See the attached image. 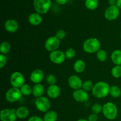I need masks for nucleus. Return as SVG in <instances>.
Returning a JSON list of instances; mask_svg holds the SVG:
<instances>
[{"mask_svg": "<svg viewBox=\"0 0 121 121\" xmlns=\"http://www.w3.org/2000/svg\"><path fill=\"white\" fill-rule=\"evenodd\" d=\"M99 5L98 0H85V6L90 10H95Z\"/></svg>", "mask_w": 121, "mask_h": 121, "instance_id": "b1692460", "label": "nucleus"}, {"mask_svg": "<svg viewBox=\"0 0 121 121\" xmlns=\"http://www.w3.org/2000/svg\"><path fill=\"white\" fill-rule=\"evenodd\" d=\"M20 89L22 96H28L32 95V93H33V87H31L27 84H24L23 86L20 87Z\"/></svg>", "mask_w": 121, "mask_h": 121, "instance_id": "393cba45", "label": "nucleus"}, {"mask_svg": "<svg viewBox=\"0 0 121 121\" xmlns=\"http://www.w3.org/2000/svg\"><path fill=\"white\" fill-rule=\"evenodd\" d=\"M60 45V40L56 37L51 36L46 40L44 43V47L47 51L49 52H54L59 48Z\"/></svg>", "mask_w": 121, "mask_h": 121, "instance_id": "6e6552de", "label": "nucleus"}, {"mask_svg": "<svg viewBox=\"0 0 121 121\" xmlns=\"http://www.w3.org/2000/svg\"><path fill=\"white\" fill-rule=\"evenodd\" d=\"M22 95L20 89L12 87L7 91L5 93V99L8 102L14 103L19 101L21 99Z\"/></svg>", "mask_w": 121, "mask_h": 121, "instance_id": "39448f33", "label": "nucleus"}, {"mask_svg": "<svg viewBox=\"0 0 121 121\" xmlns=\"http://www.w3.org/2000/svg\"><path fill=\"white\" fill-rule=\"evenodd\" d=\"M11 46L9 43H8V41H3L1 43V46H0L1 54H4V55L8 54L11 51Z\"/></svg>", "mask_w": 121, "mask_h": 121, "instance_id": "5701e85b", "label": "nucleus"}, {"mask_svg": "<svg viewBox=\"0 0 121 121\" xmlns=\"http://www.w3.org/2000/svg\"><path fill=\"white\" fill-rule=\"evenodd\" d=\"M94 84L92 82L91 80H86L85 82H83L82 85V89L84 91H86V92H89V91H92L93 90V87H94Z\"/></svg>", "mask_w": 121, "mask_h": 121, "instance_id": "c85d7f7f", "label": "nucleus"}, {"mask_svg": "<svg viewBox=\"0 0 121 121\" xmlns=\"http://www.w3.org/2000/svg\"><path fill=\"white\" fill-rule=\"evenodd\" d=\"M57 82L56 78L55 76L53 74H49L46 78V82L50 85H56Z\"/></svg>", "mask_w": 121, "mask_h": 121, "instance_id": "2f4dec72", "label": "nucleus"}, {"mask_svg": "<svg viewBox=\"0 0 121 121\" xmlns=\"http://www.w3.org/2000/svg\"><path fill=\"white\" fill-rule=\"evenodd\" d=\"M9 82L12 87L20 89L24 85L25 78L23 74L19 72H14L11 75Z\"/></svg>", "mask_w": 121, "mask_h": 121, "instance_id": "0eeeda50", "label": "nucleus"}, {"mask_svg": "<svg viewBox=\"0 0 121 121\" xmlns=\"http://www.w3.org/2000/svg\"><path fill=\"white\" fill-rule=\"evenodd\" d=\"M44 78V73L41 69H35L31 72L30 76L31 82L34 84L41 83Z\"/></svg>", "mask_w": 121, "mask_h": 121, "instance_id": "4468645a", "label": "nucleus"}, {"mask_svg": "<svg viewBox=\"0 0 121 121\" xmlns=\"http://www.w3.org/2000/svg\"><path fill=\"white\" fill-rule=\"evenodd\" d=\"M83 49L86 53L89 54L96 53L100 49V41L96 38H89L84 41Z\"/></svg>", "mask_w": 121, "mask_h": 121, "instance_id": "f03ea898", "label": "nucleus"}, {"mask_svg": "<svg viewBox=\"0 0 121 121\" xmlns=\"http://www.w3.org/2000/svg\"><path fill=\"white\" fill-rule=\"evenodd\" d=\"M57 113L55 111L51 110L45 113L43 119L44 121H57Z\"/></svg>", "mask_w": 121, "mask_h": 121, "instance_id": "4be33fe9", "label": "nucleus"}, {"mask_svg": "<svg viewBox=\"0 0 121 121\" xmlns=\"http://www.w3.org/2000/svg\"><path fill=\"white\" fill-rule=\"evenodd\" d=\"M86 69V63L85 61L81 59H78L73 65V69L75 72L78 73H81L85 70Z\"/></svg>", "mask_w": 121, "mask_h": 121, "instance_id": "412c9836", "label": "nucleus"}, {"mask_svg": "<svg viewBox=\"0 0 121 121\" xmlns=\"http://www.w3.org/2000/svg\"><path fill=\"white\" fill-rule=\"evenodd\" d=\"M116 6L118 7L119 9H121V0H117V4Z\"/></svg>", "mask_w": 121, "mask_h": 121, "instance_id": "58836bf2", "label": "nucleus"}, {"mask_svg": "<svg viewBox=\"0 0 121 121\" xmlns=\"http://www.w3.org/2000/svg\"><path fill=\"white\" fill-rule=\"evenodd\" d=\"M112 63L115 66H121V50L117 49L113 51L111 56Z\"/></svg>", "mask_w": 121, "mask_h": 121, "instance_id": "aec40b11", "label": "nucleus"}, {"mask_svg": "<svg viewBox=\"0 0 121 121\" xmlns=\"http://www.w3.org/2000/svg\"><path fill=\"white\" fill-rule=\"evenodd\" d=\"M102 113L106 119L114 120L118 116V108L114 103L109 102L103 105Z\"/></svg>", "mask_w": 121, "mask_h": 121, "instance_id": "7ed1b4c3", "label": "nucleus"}, {"mask_svg": "<svg viewBox=\"0 0 121 121\" xmlns=\"http://www.w3.org/2000/svg\"><path fill=\"white\" fill-rule=\"evenodd\" d=\"M77 121H88V120H87V119H80Z\"/></svg>", "mask_w": 121, "mask_h": 121, "instance_id": "ea45409f", "label": "nucleus"}, {"mask_svg": "<svg viewBox=\"0 0 121 121\" xmlns=\"http://www.w3.org/2000/svg\"><path fill=\"white\" fill-rule=\"evenodd\" d=\"M32 87H33L32 95L35 98H38L43 96L44 93V87L42 84H35Z\"/></svg>", "mask_w": 121, "mask_h": 121, "instance_id": "6ab92c4d", "label": "nucleus"}, {"mask_svg": "<svg viewBox=\"0 0 121 121\" xmlns=\"http://www.w3.org/2000/svg\"><path fill=\"white\" fill-rule=\"evenodd\" d=\"M55 1L58 4L61 5L66 4L67 2V0H55Z\"/></svg>", "mask_w": 121, "mask_h": 121, "instance_id": "e433bc0d", "label": "nucleus"}, {"mask_svg": "<svg viewBox=\"0 0 121 121\" xmlns=\"http://www.w3.org/2000/svg\"><path fill=\"white\" fill-rule=\"evenodd\" d=\"M92 111L93 113H95V114L97 115L102 113L103 105H100L98 103H96V104H93L92 106Z\"/></svg>", "mask_w": 121, "mask_h": 121, "instance_id": "c756f323", "label": "nucleus"}, {"mask_svg": "<svg viewBox=\"0 0 121 121\" xmlns=\"http://www.w3.org/2000/svg\"><path fill=\"white\" fill-rule=\"evenodd\" d=\"M27 121H44L43 119L38 116H33L30 117Z\"/></svg>", "mask_w": 121, "mask_h": 121, "instance_id": "c9c22d12", "label": "nucleus"}, {"mask_svg": "<svg viewBox=\"0 0 121 121\" xmlns=\"http://www.w3.org/2000/svg\"><path fill=\"white\" fill-rule=\"evenodd\" d=\"M52 5V0H33V7L35 12L41 15L47 13Z\"/></svg>", "mask_w": 121, "mask_h": 121, "instance_id": "20e7f679", "label": "nucleus"}, {"mask_svg": "<svg viewBox=\"0 0 121 121\" xmlns=\"http://www.w3.org/2000/svg\"><path fill=\"white\" fill-rule=\"evenodd\" d=\"M35 106L38 111L41 112L46 113L50 111L51 103L48 98L43 96L40 98H36L35 100Z\"/></svg>", "mask_w": 121, "mask_h": 121, "instance_id": "423d86ee", "label": "nucleus"}, {"mask_svg": "<svg viewBox=\"0 0 121 121\" xmlns=\"http://www.w3.org/2000/svg\"><path fill=\"white\" fill-rule=\"evenodd\" d=\"M28 21L29 23L32 26H37L41 24L43 21V18L41 14L35 12V13H33L30 14L28 18Z\"/></svg>", "mask_w": 121, "mask_h": 121, "instance_id": "f3484780", "label": "nucleus"}, {"mask_svg": "<svg viewBox=\"0 0 121 121\" xmlns=\"http://www.w3.org/2000/svg\"><path fill=\"white\" fill-rule=\"evenodd\" d=\"M66 59H72L74 58L76 56V51L73 48H69L65 52Z\"/></svg>", "mask_w": 121, "mask_h": 121, "instance_id": "7c9ffc66", "label": "nucleus"}, {"mask_svg": "<svg viewBox=\"0 0 121 121\" xmlns=\"http://www.w3.org/2000/svg\"><path fill=\"white\" fill-rule=\"evenodd\" d=\"M96 57L100 62H104L107 60L108 54L104 50L100 49L96 53Z\"/></svg>", "mask_w": 121, "mask_h": 121, "instance_id": "bb28decb", "label": "nucleus"}, {"mask_svg": "<svg viewBox=\"0 0 121 121\" xmlns=\"http://www.w3.org/2000/svg\"><path fill=\"white\" fill-rule=\"evenodd\" d=\"M16 109H4L0 113L1 121H16Z\"/></svg>", "mask_w": 121, "mask_h": 121, "instance_id": "9b49d317", "label": "nucleus"}, {"mask_svg": "<svg viewBox=\"0 0 121 121\" xmlns=\"http://www.w3.org/2000/svg\"><path fill=\"white\" fill-rule=\"evenodd\" d=\"M109 95L115 98H119L121 95V89L117 86H111L109 91Z\"/></svg>", "mask_w": 121, "mask_h": 121, "instance_id": "a878e982", "label": "nucleus"}, {"mask_svg": "<svg viewBox=\"0 0 121 121\" xmlns=\"http://www.w3.org/2000/svg\"><path fill=\"white\" fill-rule=\"evenodd\" d=\"M111 74L113 78L118 79L121 77V66H115L111 70Z\"/></svg>", "mask_w": 121, "mask_h": 121, "instance_id": "cd10ccee", "label": "nucleus"}, {"mask_svg": "<svg viewBox=\"0 0 121 121\" xmlns=\"http://www.w3.org/2000/svg\"><path fill=\"white\" fill-rule=\"evenodd\" d=\"M73 97L74 100L78 102H86L89 100L88 93L82 89L74 91L73 93Z\"/></svg>", "mask_w": 121, "mask_h": 121, "instance_id": "ddd939ff", "label": "nucleus"}, {"mask_svg": "<svg viewBox=\"0 0 121 121\" xmlns=\"http://www.w3.org/2000/svg\"><path fill=\"white\" fill-rule=\"evenodd\" d=\"M4 27L7 31L10 33H14L18 30L19 24L16 20L9 19L5 22Z\"/></svg>", "mask_w": 121, "mask_h": 121, "instance_id": "2eb2a0df", "label": "nucleus"}, {"mask_svg": "<svg viewBox=\"0 0 121 121\" xmlns=\"http://www.w3.org/2000/svg\"><path fill=\"white\" fill-rule=\"evenodd\" d=\"M7 62V57L5 55L0 54V68L2 69L6 65Z\"/></svg>", "mask_w": 121, "mask_h": 121, "instance_id": "72a5a7b5", "label": "nucleus"}, {"mask_svg": "<svg viewBox=\"0 0 121 121\" xmlns=\"http://www.w3.org/2000/svg\"><path fill=\"white\" fill-rule=\"evenodd\" d=\"M55 36L59 40H62L66 37V32L63 30H59L56 31L55 34Z\"/></svg>", "mask_w": 121, "mask_h": 121, "instance_id": "473e14b6", "label": "nucleus"}, {"mask_svg": "<svg viewBox=\"0 0 121 121\" xmlns=\"http://www.w3.org/2000/svg\"><path fill=\"white\" fill-rule=\"evenodd\" d=\"M47 95L48 98L51 99H56L60 96L61 91L57 85H50L47 89Z\"/></svg>", "mask_w": 121, "mask_h": 121, "instance_id": "dca6fc26", "label": "nucleus"}, {"mask_svg": "<svg viewBox=\"0 0 121 121\" xmlns=\"http://www.w3.org/2000/svg\"><path fill=\"white\" fill-rule=\"evenodd\" d=\"M108 4H109V6L116 5L117 0H108Z\"/></svg>", "mask_w": 121, "mask_h": 121, "instance_id": "4c0bfd02", "label": "nucleus"}, {"mask_svg": "<svg viewBox=\"0 0 121 121\" xmlns=\"http://www.w3.org/2000/svg\"></svg>", "mask_w": 121, "mask_h": 121, "instance_id": "a19ab883", "label": "nucleus"}, {"mask_svg": "<svg viewBox=\"0 0 121 121\" xmlns=\"http://www.w3.org/2000/svg\"><path fill=\"white\" fill-rule=\"evenodd\" d=\"M68 85L70 88L74 91H76L82 88L83 82L80 77L73 74L69 78Z\"/></svg>", "mask_w": 121, "mask_h": 121, "instance_id": "f8f14e48", "label": "nucleus"}, {"mask_svg": "<svg viewBox=\"0 0 121 121\" xmlns=\"http://www.w3.org/2000/svg\"><path fill=\"white\" fill-rule=\"evenodd\" d=\"M120 14V9L116 5L109 6L106 8L105 12V17L108 21H114L117 20Z\"/></svg>", "mask_w": 121, "mask_h": 121, "instance_id": "1a4fd4ad", "label": "nucleus"}, {"mask_svg": "<svg viewBox=\"0 0 121 121\" xmlns=\"http://www.w3.org/2000/svg\"><path fill=\"white\" fill-rule=\"evenodd\" d=\"M16 115L17 118L20 119H26L28 117L30 113L29 109L27 107L24 106H20L16 109Z\"/></svg>", "mask_w": 121, "mask_h": 121, "instance_id": "a211bd4d", "label": "nucleus"}, {"mask_svg": "<svg viewBox=\"0 0 121 121\" xmlns=\"http://www.w3.org/2000/svg\"><path fill=\"white\" fill-rule=\"evenodd\" d=\"M49 58L52 63L56 65H60L65 62L66 60V55L65 53L63 51L57 50L50 53Z\"/></svg>", "mask_w": 121, "mask_h": 121, "instance_id": "9d476101", "label": "nucleus"}, {"mask_svg": "<svg viewBox=\"0 0 121 121\" xmlns=\"http://www.w3.org/2000/svg\"><path fill=\"white\" fill-rule=\"evenodd\" d=\"M98 115L95 114V113H92L87 118V120L88 121H98Z\"/></svg>", "mask_w": 121, "mask_h": 121, "instance_id": "f704fd0d", "label": "nucleus"}, {"mask_svg": "<svg viewBox=\"0 0 121 121\" xmlns=\"http://www.w3.org/2000/svg\"><path fill=\"white\" fill-rule=\"evenodd\" d=\"M110 88L111 86L108 83L103 81L98 82L95 84L92 91V95L98 99H102L109 94Z\"/></svg>", "mask_w": 121, "mask_h": 121, "instance_id": "f257e3e1", "label": "nucleus"}]
</instances>
